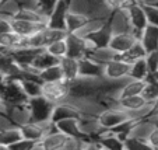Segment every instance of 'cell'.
Wrapping results in <instances>:
<instances>
[{"mask_svg": "<svg viewBox=\"0 0 158 150\" xmlns=\"http://www.w3.org/2000/svg\"><path fill=\"white\" fill-rule=\"evenodd\" d=\"M139 41L144 46L147 52L158 49V27L152 24H147L144 30L140 32Z\"/></svg>", "mask_w": 158, "mask_h": 150, "instance_id": "cell-22", "label": "cell"}, {"mask_svg": "<svg viewBox=\"0 0 158 150\" xmlns=\"http://www.w3.org/2000/svg\"><path fill=\"white\" fill-rule=\"evenodd\" d=\"M55 104L45 98L44 96H36L31 97L27 100V108L30 111L31 121H51L52 111H53Z\"/></svg>", "mask_w": 158, "mask_h": 150, "instance_id": "cell-6", "label": "cell"}, {"mask_svg": "<svg viewBox=\"0 0 158 150\" xmlns=\"http://www.w3.org/2000/svg\"><path fill=\"white\" fill-rule=\"evenodd\" d=\"M59 66L63 72V80L70 83L78 77V59L64 56L59 60Z\"/></svg>", "mask_w": 158, "mask_h": 150, "instance_id": "cell-26", "label": "cell"}, {"mask_svg": "<svg viewBox=\"0 0 158 150\" xmlns=\"http://www.w3.org/2000/svg\"><path fill=\"white\" fill-rule=\"evenodd\" d=\"M87 21H88V18L84 17L83 14H78V13L69 10V13L66 14V20H64L66 32H78L80 28L85 24Z\"/></svg>", "mask_w": 158, "mask_h": 150, "instance_id": "cell-30", "label": "cell"}, {"mask_svg": "<svg viewBox=\"0 0 158 150\" xmlns=\"http://www.w3.org/2000/svg\"><path fill=\"white\" fill-rule=\"evenodd\" d=\"M78 75L81 77H91V79L104 77V65L95 62L89 56H84L78 60Z\"/></svg>", "mask_w": 158, "mask_h": 150, "instance_id": "cell-15", "label": "cell"}, {"mask_svg": "<svg viewBox=\"0 0 158 150\" xmlns=\"http://www.w3.org/2000/svg\"><path fill=\"white\" fill-rule=\"evenodd\" d=\"M21 133H23V138L31 139V140L35 142H41L44 139V136L46 133H49L51 131L55 129V123L52 121H28V122L23 123L20 126Z\"/></svg>", "mask_w": 158, "mask_h": 150, "instance_id": "cell-8", "label": "cell"}, {"mask_svg": "<svg viewBox=\"0 0 158 150\" xmlns=\"http://www.w3.org/2000/svg\"><path fill=\"white\" fill-rule=\"evenodd\" d=\"M35 149H39V142L31 140V139L27 138H21L14 144H11L9 150H35Z\"/></svg>", "mask_w": 158, "mask_h": 150, "instance_id": "cell-40", "label": "cell"}, {"mask_svg": "<svg viewBox=\"0 0 158 150\" xmlns=\"http://www.w3.org/2000/svg\"><path fill=\"white\" fill-rule=\"evenodd\" d=\"M144 59H146V63H147V66H148L150 75L154 73L155 70H158V49L147 52Z\"/></svg>", "mask_w": 158, "mask_h": 150, "instance_id": "cell-42", "label": "cell"}, {"mask_svg": "<svg viewBox=\"0 0 158 150\" xmlns=\"http://www.w3.org/2000/svg\"><path fill=\"white\" fill-rule=\"evenodd\" d=\"M115 55H116V52L112 51L109 46H104V48H95L89 55H87V56H89L91 59H94L95 62L101 63V65H105V63H108L109 60L115 59Z\"/></svg>", "mask_w": 158, "mask_h": 150, "instance_id": "cell-34", "label": "cell"}, {"mask_svg": "<svg viewBox=\"0 0 158 150\" xmlns=\"http://www.w3.org/2000/svg\"><path fill=\"white\" fill-rule=\"evenodd\" d=\"M38 52H39L38 48L21 46V48H17V49H14V51H11V55L15 62L20 65L21 69H28V67H32V62Z\"/></svg>", "mask_w": 158, "mask_h": 150, "instance_id": "cell-20", "label": "cell"}, {"mask_svg": "<svg viewBox=\"0 0 158 150\" xmlns=\"http://www.w3.org/2000/svg\"><path fill=\"white\" fill-rule=\"evenodd\" d=\"M38 2H39V9H41V11L48 18L49 13L52 11V9H53L55 3H56L57 0H38Z\"/></svg>", "mask_w": 158, "mask_h": 150, "instance_id": "cell-44", "label": "cell"}, {"mask_svg": "<svg viewBox=\"0 0 158 150\" xmlns=\"http://www.w3.org/2000/svg\"><path fill=\"white\" fill-rule=\"evenodd\" d=\"M14 18L28 21H46V15L41 10H31V9H20L18 13L14 15Z\"/></svg>", "mask_w": 158, "mask_h": 150, "instance_id": "cell-37", "label": "cell"}, {"mask_svg": "<svg viewBox=\"0 0 158 150\" xmlns=\"http://www.w3.org/2000/svg\"><path fill=\"white\" fill-rule=\"evenodd\" d=\"M66 44H67V56L74 58L80 60L81 58L89 55L95 49L93 42L85 36H81L76 32H67L66 35Z\"/></svg>", "mask_w": 158, "mask_h": 150, "instance_id": "cell-4", "label": "cell"}, {"mask_svg": "<svg viewBox=\"0 0 158 150\" xmlns=\"http://www.w3.org/2000/svg\"><path fill=\"white\" fill-rule=\"evenodd\" d=\"M20 9H31V10H41L38 0H15Z\"/></svg>", "mask_w": 158, "mask_h": 150, "instance_id": "cell-45", "label": "cell"}, {"mask_svg": "<svg viewBox=\"0 0 158 150\" xmlns=\"http://www.w3.org/2000/svg\"><path fill=\"white\" fill-rule=\"evenodd\" d=\"M148 119L151 121L152 123H154V126H157V128H158V114L157 115H150Z\"/></svg>", "mask_w": 158, "mask_h": 150, "instance_id": "cell-51", "label": "cell"}, {"mask_svg": "<svg viewBox=\"0 0 158 150\" xmlns=\"http://www.w3.org/2000/svg\"><path fill=\"white\" fill-rule=\"evenodd\" d=\"M134 0H106V4L110 11H116V10H126Z\"/></svg>", "mask_w": 158, "mask_h": 150, "instance_id": "cell-43", "label": "cell"}, {"mask_svg": "<svg viewBox=\"0 0 158 150\" xmlns=\"http://www.w3.org/2000/svg\"><path fill=\"white\" fill-rule=\"evenodd\" d=\"M147 80H136V79H130L127 77L126 81L123 83L122 88H120L119 94H118V98H125V97H130V96H137V94H141L143 91V87L146 84Z\"/></svg>", "mask_w": 158, "mask_h": 150, "instance_id": "cell-28", "label": "cell"}, {"mask_svg": "<svg viewBox=\"0 0 158 150\" xmlns=\"http://www.w3.org/2000/svg\"><path fill=\"white\" fill-rule=\"evenodd\" d=\"M112 35H114L112 28H110V25H109V21L106 20L101 27L97 28V30L93 31L91 34H88L85 38H88L89 41L93 42V45L95 46V48H104V46L109 45V41H110V38H112Z\"/></svg>", "mask_w": 158, "mask_h": 150, "instance_id": "cell-18", "label": "cell"}, {"mask_svg": "<svg viewBox=\"0 0 158 150\" xmlns=\"http://www.w3.org/2000/svg\"><path fill=\"white\" fill-rule=\"evenodd\" d=\"M146 54H147V51L144 49V46L141 45V42L136 41L133 45L127 49V51L122 52V54L115 55V59H119V60H122V62L131 65V63L136 62V60L143 59V58L146 56Z\"/></svg>", "mask_w": 158, "mask_h": 150, "instance_id": "cell-25", "label": "cell"}, {"mask_svg": "<svg viewBox=\"0 0 158 150\" xmlns=\"http://www.w3.org/2000/svg\"><path fill=\"white\" fill-rule=\"evenodd\" d=\"M0 2H2V0H0Z\"/></svg>", "mask_w": 158, "mask_h": 150, "instance_id": "cell-54", "label": "cell"}, {"mask_svg": "<svg viewBox=\"0 0 158 150\" xmlns=\"http://www.w3.org/2000/svg\"><path fill=\"white\" fill-rule=\"evenodd\" d=\"M25 46V38L17 35L14 31H6L0 34V51H14L17 48Z\"/></svg>", "mask_w": 158, "mask_h": 150, "instance_id": "cell-24", "label": "cell"}, {"mask_svg": "<svg viewBox=\"0 0 158 150\" xmlns=\"http://www.w3.org/2000/svg\"><path fill=\"white\" fill-rule=\"evenodd\" d=\"M11 30V24H10V20L9 18H4V17H0V34L6 32V31Z\"/></svg>", "mask_w": 158, "mask_h": 150, "instance_id": "cell-48", "label": "cell"}, {"mask_svg": "<svg viewBox=\"0 0 158 150\" xmlns=\"http://www.w3.org/2000/svg\"><path fill=\"white\" fill-rule=\"evenodd\" d=\"M158 114V98L152 102V107H151V114L150 115H157Z\"/></svg>", "mask_w": 158, "mask_h": 150, "instance_id": "cell-50", "label": "cell"}, {"mask_svg": "<svg viewBox=\"0 0 158 150\" xmlns=\"http://www.w3.org/2000/svg\"><path fill=\"white\" fill-rule=\"evenodd\" d=\"M126 14L129 17L130 25L133 28V32L137 35V38L140 36V32L144 30L148 21H147V15H146V10H144L143 4L140 3H131L130 6L126 9Z\"/></svg>", "mask_w": 158, "mask_h": 150, "instance_id": "cell-9", "label": "cell"}, {"mask_svg": "<svg viewBox=\"0 0 158 150\" xmlns=\"http://www.w3.org/2000/svg\"><path fill=\"white\" fill-rule=\"evenodd\" d=\"M136 41H139V38L134 32H118L112 35L108 46L116 54H122L127 51Z\"/></svg>", "mask_w": 158, "mask_h": 150, "instance_id": "cell-16", "label": "cell"}, {"mask_svg": "<svg viewBox=\"0 0 158 150\" xmlns=\"http://www.w3.org/2000/svg\"><path fill=\"white\" fill-rule=\"evenodd\" d=\"M115 105H118L119 108H122L131 118H136V119L148 118L150 114H151V107H152V104L147 102L141 94L119 98V100H116Z\"/></svg>", "mask_w": 158, "mask_h": 150, "instance_id": "cell-3", "label": "cell"}, {"mask_svg": "<svg viewBox=\"0 0 158 150\" xmlns=\"http://www.w3.org/2000/svg\"><path fill=\"white\" fill-rule=\"evenodd\" d=\"M147 142H148L151 149H158V128L157 126H154L151 129L148 138H147Z\"/></svg>", "mask_w": 158, "mask_h": 150, "instance_id": "cell-46", "label": "cell"}, {"mask_svg": "<svg viewBox=\"0 0 158 150\" xmlns=\"http://www.w3.org/2000/svg\"><path fill=\"white\" fill-rule=\"evenodd\" d=\"M130 65L119 59H112L104 65V77L109 80H123L129 77Z\"/></svg>", "mask_w": 158, "mask_h": 150, "instance_id": "cell-13", "label": "cell"}, {"mask_svg": "<svg viewBox=\"0 0 158 150\" xmlns=\"http://www.w3.org/2000/svg\"><path fill=\"white\" fill-rule=\"evenodd\" d=\"M57 63H59V59H57V58H55L53 55H51L45 48H42V49H39V52L36 54L35 59H34L32 67L39 72V70H44L49 66L57 65Z\"/></svg>", "mask_w": 158, "mask_h": 150, "instance_id": "cell-29", "label": "cell"}, {"mask_svg": "<svg viewBox=\"0 0 158 150\" xmlns=\"http://www.w3.org/2000/svg\"><path fill=\"white\" fill-rule=\"evenodd\" d=\"M141 96L144 97V100H146L147 102L152 104V102L158 98V83H155L154 80L148 79V80L146 81V84H144Z\"/></svg>", "mask_w": 158, "mask_h": 150, "instance_id": "cell-38", "label": "cell"}, {"mask_svg": "<svg viewBox=\"0 0 158 150\" xmlns=\"http://www.w3.org/2000/svg\"><path fill=\"white\" fill-rule=\"evenodd\" d=\"M23 138L20 126L17 125H11L6 129L0 131V147L2 149H10L11 144H14L17 140Z\"/></svg>", "mask_w": 158, "mask_h": 150, "instance_id": "cell-27", "label": "cell"}, {"mask_svg": "<svg viewBox=\"0 0 158 150\" xmlns=\"http://www.w3.org/2000/svg\"><path fill=\"white\" fill-rule=\"evenodd\" d=\"M150 79H151V80H154L155 83H158V70H155L154 73H151V75H150Z\"/></svg>", "mask_w": 158, "mask_h": 150, "instance_id": "cell-52", "label": "cell"}, {"mask_svg": "<svg viewBox=\"0 0 158 150\" xmlns=\"http://www.w3.org/2000/svg\"><path fill=\"white\" fill-rule=\"evenodd\" d=\"M4 111H6V105H4L3 101L0 100V112H4Z\"/></svg>", "mask_w": 158, "mask_h": 150, "instance_id": "cell-53", "label": "cell"}, {"mask_svg": "<svg viewBox=\"0 0 158 150\" xmlns=\"http://www.w3.org/2000/svg\"><path fill=\"white\" fill-rule=\"evenodd\" d=\"M125 149L126 150H137V149H151L148 142L136 136H126L125 138Z\"/></svg>", "mask_w": 158, "mask_h": 150, "instance_id": "cell-39", "label": "cell"}, {"mask_svg": "<svg viewBox=\"0 0 158 150\" xmlns=\"http://www.w3.org/2000/svg\"><path fill=\"white\" fill-rule=\"evenodd\" d=\"M42 96L55 105L67 101L70 97L69 83L64 80L42 83Z\"/></svg>", "mask_w": 158, "mask_h": 150, "instance_id": "cell-7", "label": "cell"}, {"mask_svg": "<svg viewBox=\"0 0 158 150\" xmlns=\"http://www.w3.org/2000/svg\"><path fill=\"white\" fill-rule=\"evenodd\" d=\"M18 10H20V7H18L15 0H2L0 2V17L11 20L18 13Z\"/></svg>", "mask_w": 158, "mask_h": 150, "instance_id": "cell-36", "label": "cell"}, {"mask_svg": "<svg viewBox=\"0 0 158 150\" xmlns=\"http://www.w3.org/2000/svg\"><path fill=\"white\" fill-rule=\"evenodd\" d=\"M10 24H11V31H14L17 35L23 36V38H27L38 31H42L48 25L46 21H28L21 20V18H11Z\"/></svg>", "mask_w": 158, "mask_h": 150, "instance_id": "cell-10", "label": "cell"}, {"mask_svg": "<svg viewBox=\"0 0 158 150\" xmlns=\"http://www.w3.org/2000/svg\"><path fill=\"white\" fill-rule=\"evenodd\" d=\"M129 77L136 79V80H148L150 79V70L146 63V59H139L130 65L129 69Z\"/></svg>", "mask_w": 158, "mask_h": 150, "instance_id": "cell-31", "label": "cell"}, {"mask_svg": "<svg viewBox=\"0 0 158 150\" xmlns=\"http://www.w3.org/2000/svg\"><path fill=\"white\" fill-rule=\"evenodd\" d=\"M80 115V109L74 104H72L70 101H64L60 102V104H56L53 107L51 121L53 123H56L62 119H67V118H78Z\"/></svg>", "mask_w": 158, "mask_h": 150, "instance_id": "cell-17", "label": "cell"}, {"mask_svg": "<svg viewBox=\"0 0 158 150\" xmlns=\"http://www.w3.org/2000/svg\"><path fill=\"white\" fill-rule=\"evenodd\" d=\"M130 115L126 111H123L122 108H119L118 105H109V107H105L97 115V119H98L99 125L102 126V129H114L118 125L123 123L125 121L130 119Z\"/></svg>", "mask_w": 158, "mask_h": 150, "instance_id": "cell-5", "label": "cell"}, {"mask_svg": "<svg viewBox=\"0 0 158 150\" xmlns=\"http://www.w3.org/2000/svg\"><path fill=\"white\" fill-rule=\"evenodd\" d=\"M69 10H70V0H57L55 3L53 9H52V11L49 13L48 18H46L48 27L64 30V20Z\"/></svg>", "mask_w": 158, "mask_h": 150, "instance_id": "cell-11", "label": "cell"}, {"mask_svg": "<svg viewBox=\"0 0 158 150\" xmlns=\"http://www.w3.org/2000/svg\"><path fill=\"white\" fill-rule=\"evenodd\" d=\"M45 49H46L51 55H53L55 58H57V59L60 60L62 58L67 56V44H66V38L51 42L49 45L45 46Z\"/></svg>", "mask_w": 158, "mask_h": 150, "instance_id": "cell-35", "label": "cell"}, {"mask_svg": "<svg viewBox=\"0 0 158 150\" xmlns=\"http://www.w3.org/2000/svg\"><path fill=\"white\" fill-rule=\"evenodd\" d=\"M134 2L140 4H158V0H134Z\"/></svg>", "mask_w": 158, "mask_h": 150, "instance_id": "cell-49", "label": "cell"}, {"mask_svg": "<svg viewBox=\"0 0 158 150\" xmlns=\"http://www.w3.org/2000/svg\"><path fill=\"white\" fill-rule=\"evenodd\" d=\"M23 69L14 60L10 51H0V79L21 77Z\"/></svg>", "mask_w": 158, "mask_h": 150, "instance_id": "cell-12", "label": "cell"}, {"mask_svg": "<svg viewBox=\"0 0 158 150\" xmlns=\"http://www.w3.org/2000/svg\"><path fill=\"white\" fill-rule=\"evenodd\" d=\"M24 93L27 94L28 98L36 96H42V81L38 77H24L21 79Z\"/></svg>", "mask_w": 158, "mask_h": 150, "instance_id": "cell-32", "label": "cell"}, {"mask_svg": "<svg viewBox=\"0 0 158 150\" xmlns=\"http://www.w3.org/2000/svg\"><path fill=\"white\" fill-rule=\"evenodd\" d=\"M4 114L10 118L13 125H17V126H21L23 123L31 121L30 111H28V108H27V102H25V104H20V105H10V107H6Z\"/></svg>", "mask_w": 158, "mask_h": 150, "instance_id": "cell-23", "label": "cell"}, {"mask_svg": "<svg viewBox=\"0 0 158 150\" xmlns=\"http://www.w3.org/2000/svg\"><path fill=\"white\" fill-rule=\"evenodd\" d=\"M38 79L42 83H49V81H57V80H63V72L60 69L59 63L49 66L44 70L38 72Z\"/></svg>", "mask_w": 158, "mask_h": 150, "instance_id": "cell-33", "label": "cell"}, {"mask_svg": "<svg viewBox=\"0 0 158 150\" xmlns=\"http://www.w3.org/2000/svg\"><path fill=\"white\" fill-rule=\"evenodd\" d=\"M11 125H13V122L10 121V118L4 112H0V131L6 129V128H9Z\"/></svg>", "mask_w": 158, "mask_h": 150, "instance_id": "cell-47", "label": "cell"}, {"mask_svg": "<svg viewBox=\"0 0 158 150\" xmlns=\"http://www.w3.org/2000/svg\"><path fill=\"white\" fill-rule=\"evenodd\" d=\"M109 25L112 28V32L118 34V32H133V28L130 25L129 17L126 14V10H116L112 11L110 17L108 18Z\"/></svg>", "mask_w": 158, "mask_h": 150, "instance_id": "cell-19", "label": "cell"}, {"mask_svg": "<svg viewBox=\"0 0 158 150\" xmlns=\"http://www.w3.org/2000/svg\"><path fill=\"white\" fill-rule=\"evenodd\" d=\"M70 10L88 20H108L112 14L106 0H70Z\"/></svg>", "mask_w": 158, "mask_h": 150, "instance_id": "cell-1", "label": "cell"}, {"mask_svg": "<svg viewBox=\"0 0 158 150\" xmlns=\"http://www.w3.org/2000/svg\"><path fill=\"white\" fill-rule=\"evenodd\" d=\"M55 128H56L57 131H60L62 133H64V135L72 136V138H87V136H84L83 131H81L80 117L62 119L55 123Z\"/></svg>", "mask_w": 158, "mask_h": 150, "instance_id": "cell-21", "label": "cell"}, {"mask_svg": "<svg viewBox=\"0 0 158 150\" xmlns=\"http://www.w3.org/2000/svg\"><path fill=\"white\" fill-rule=\"evenodd\" d=\"M148 24L158 27V4H143Z\"/></svg>", "mask_w": 158, "mask_h": 150, "instance_id": "cell-41", "label": "cell"}, {"mask_svg": "<svg viewBox=\"0 0 158 150\" xmlns=\"http://www.w3.org/2000/svg\"><path fill=\"white\" fill-rule=\"evenodd\" d=\"M69 136L62 133L55 128L49 133L44 136L41 142H39V149L42 150H64L66 143H67Z\"/></svg>", "mask_w": 158, "mask_h": 150, "instance_id": "cell-14", "label": "cell"}, {"mask_svg": "<svg viewBox=\"0 0 158 150\" xmlns=\"http://www.w3.org/2000/svg\"><path fill=\"white\" fill-rule=\"evenodd\" d=\"M0 100L3 101V104L6 107L25 104L28 97L24 93L21 79L18 77L0 79Z\"/></svg>", "mask_w": 158, "mask_h": 150, "instance_id": "cell-2", "label": "cell"}]
</instances>
